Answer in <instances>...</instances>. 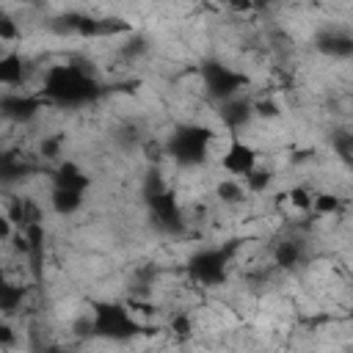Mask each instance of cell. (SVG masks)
Returning <instances> with one entry per match:
<instances>
[{"label":"cell","mask_w":353,"mask_h":353,"mask_svg":"<svg viewBox=\"0 0 353 353\" xmlns=\"http://www.w3.org/2000/svg\"><path fill=\"white\" fill-rule=\"evenodd\" d=\"M83 190H77V188H52V193H50V207H52V212L55 215H74L80 207H83Z\"/></svg>","instance_id":"obj_2"},{"label":"cell","mask_w":353,"mask_h":353,"mask_svg":"<svg viewBox=\"0 0 353 353\" xmlns=\"http://www.w3.org/2000/svg\"><path fill=\"white\" fill-rule=\"evenodd\" d=\"M39 152H41L44 160H61V154H63V138L61 135H47L41 141Z\"/></svg>","instance_id":"obj_11"},{"label":"cell","mask_w":353,"mask_h":353,"mask_svg":"<svg viewBox=\"0 0 353 353\" xmlns=\"http://www.w3.org/2000/svg\"><path fill=\"white\" fill-rule=\"evenodd\" d=\"M350 317H353V309H350Z\"/></svg>","instance_id":"obj_16"},{"label":"cell","mask_w":353,"mask_h":353,"mask_svg":"<svg viewBox=\"0 0 353 353\" xmlns=\"http://www.w3.org/2000/svg\"><path fill=\"white\" fill-rule=\"evenodd\" d=\"M223 3H226V8L234 11V14H251V11L256 8V0H223Z\"/></svg>","instance_id":"obj_15"},{"label":"cell","mask_w":353,"mask_h":353,"mask_svg":"<svg viewBox=\"0 0 353 353\" xmlns=\"http://www.w3.org/2000/svg\"><path fill=\"white\" fill-rule=\"evenodd\" d=\"M298 259H301V248H298L295 243H281V245L276 248V265L292 268V265H298Z\"/></svg>","instance_id":"obj_9"},{"label":"cell","mask_w":353,"mask_h":353,"mask_svg":"<svg viewBox=\"0 0 353 353\" xmlns=\"http://www.w3.org/2000/svg\"><path fill=\"white\" fill-rule=\"evenodd\" d=\"M22 303V287H14V284H6L3 292H0V306L6 314H11L14 309H19Z\"/></svg>","instance_id":"obj_10"},{"label":"cell","mask_w":353,"mask_h":353,"mask_svg":"<svg viewBox=\"0 0 353 353\" xmlns=\"http://www.w3.org/2000/svg\"><path fill=\"white\" fill-rule=\"evenodd\" d=\"M251 110H254V116H259V119H279V116H281V108H279L270 97H262V99L251 102Z\"/></svg>","instance_id":"obj_12"},{"label":"cell","mask_w":353,"mask_h":353,"mask_svg":"<svg viewBox=\"0 0 353 353\" xmlns=\"http://www.w3.org/2000/svg\"><path fill=\"white\" fill-rule=\"evenodd\" d=\"M55 188H77L85 190L88 188V176L83 174V168L72 160H61L55 168Z\"/></svg>","instance_id":"obj_3"},{"label":"cell","mask_w":353,"mask_h":353,"mask_svg":"<svg viewBox=\"0 0 353 353\" xmlns=\"http://www.w3.org/2000/svg\"><path fill=\"white\" fill-rule=\"evenodd\" d=\"M270 179H273V174L268 171V168H262V165H256L254 171H248L245 176H243V185H245V193H265L268 188H270Z\"/></svg>","instance_id":"obj_7"},{"label":"cell","mask_w":353,"mask_h":353,"mask_svg":"<svg viewBox=\"0 0 353 353\" xmlns=\"http://www.w3.org/2000/svg\"><path fill=\"white\" fill-rule=\"evenodd\" d=\"M215 196H218L221 201H226V204L243 201V196H245V185H243V179H237V176H226V179L218 182Z\"/></svg>","instance_id":"obj_6"},{"label":"cell","mask_w":353,"mask_h":353,"mask_svg":"<svg viewBox=\"0 0 353 353\" xmlns=\"http://www.w3.org/2000/svg\"><path fill=\"white\" fill-rule=\"evenodd\" d=\"M0 83H3L6 88L22 83V58H19L17 52H6V55L0 58Z\"/></svg>","instance_id":"obj_5"},{"label":"cell","mask_w":353,"mask_h":353,"mask_svg":"<svg viewBox=\"0 0 353 353\" xmlns=\"http://www.w3.org/2000/svg\"><path fill=\"white\" fill-rule=\"evenodd\" d=\"M345 207L342 196L339 193H331V190H320L314 193V201H312V215H320V218H331V215H339Z\"/></svg>","instance_id":"obj_4"},{"label":"cell","mask_w":353,"mask_h":353,"mask_svg":"<svg viewBox=\"0 0 353 353\" xmlns=\"http://www.w3.org/2000/svg\"><path fill=\"white\" fill-rule=\"evenodd\" d=\"M218 165H221L223 174L243 179L248 171H254L259 165V154H256V149L248 141L232 135L229 143H226V149H223V154H221V160H218Z\"/></svg>","instance_id":"obj_1"},{"label":"cell","mask_w":353,"mask_h":353,"mask_svg":"<svg viewBox=\"0 0 353 353\" xmlns=\"http://www.w3.org/2000/svg\"><path fill=\"white\" fill-rule=\"evenodd\" d=\"M287 204L295 210V212H312V201H314V193L306 188V185H295L287 190Z\"/></svg>","instance_id":"obj_8"},{"label":"cell","mask_w":353,"mask_h":353,"mask_svg":"<svg viewBox=\"0 0 353 353\" xmlns=\"http://www.w3.org/2000/svg\"><path fill=\"white\" fill-rule=\"evenodd\" d=\"M171 331H174V334L188 336V334L193 331V320H190L188 314H182V312H179V314H174V317H171Z\"/></svg>","instance_id":"obj_13"},{"label":"cell","mask_w":353,"mask_h":353,"mask_svg":"<svg viewBox=\"0 0 353 353\" xmlns=\"http://www.w3.org/2000/svg\"><path fill=\"white\" fill-rule=\"evenodd\" d=\"M17 36H19V33H17V25H14V19L6 14V17H3V22H0V41H6V44H8V41H14Z\"/></svg>","instance_id":"obj_14"}]
</instances>
